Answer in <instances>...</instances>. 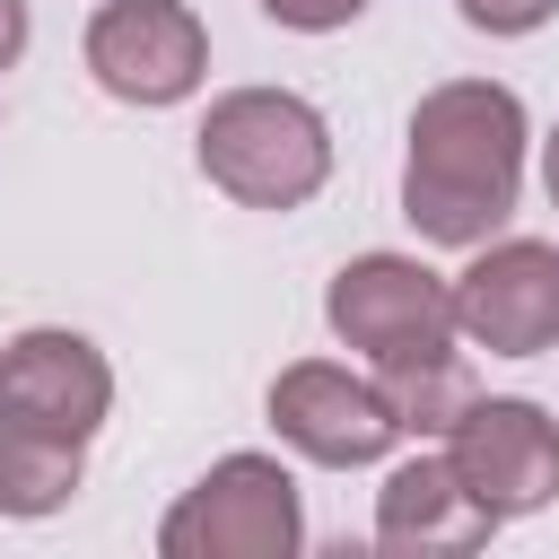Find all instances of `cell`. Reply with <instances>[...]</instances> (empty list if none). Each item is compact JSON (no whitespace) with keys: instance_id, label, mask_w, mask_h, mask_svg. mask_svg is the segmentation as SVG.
Wrapping results in <instances>:
<instances>
[{"instance_id":"obj_1","label":"cell","mask_w":559,"mask_h":559,"mask_svg":"<svg viewBox=\"0 0 559 559\" xmlns=\"http://www.w3.org/2000/svg\"><path fill=\"white\" fill-rule=\"evenodd\" d=\"M524 96L498 79H437L411 105V148H402V218L428 245H489L515 218L524 192Z\"/></svg>"},{"instance_id":"obj_2","label":"cell","mask_w":559,"mask_h":559,"mask_svg":"<svg viewBox=\"0 0 559 559\" xmlns=\"http://www.w3.org/2000/svg\"><path fill=\"white\" fill-rule=\"evenodd\" d=\"M192 157L236 210H306L332 183V122L297 87H227L210 96Z\"/></svg>"},{"instance_id":"obj_3","label":"cell","mask_w":559,"mask_h":559,"mask_svg":"<svg viewBox=\"0 0 559 559\" xmlns=\"http://www.w3.org/2000/svg\"><path fill=\"white\" fill-rule=\"evenodd\" d=\"M166 559H297L306 550V498L280 454H218L166 515Z\"/></svg>"},{"instance_id":"obj_4","label":"cell","mask_w":559,"mask_h":559,"mask_svg":"<svg viewBox=\"0 0 559 559\" xmlns=\"http://www.w3.org/2000/svg\"><path fill=\"white\" fill-rule=\"evenodd\" d=\"M323 323L367 367H393V358H419V349L454 341V280L428 271L419 253H358V262L332 271Z\"/></svg>"},{"instance_id":"obj_5","label":"cell","mask_w":559,"mask_h":559,"mask_svg":"<svg viewBox=\"0 0 559 559\" xmlns=\"http://www.w3.org/2000/svg\"><path fill=\"white\" fill-rule=\"evenodd\" d=\"M87 79L114 105H183L210 79V26L192 17V0H105L79 35Z\"/></svg>"},{"instance_id":"obj_6","label":"cell","mask_w":559,"mask_h":559,"mask_svg":"<svg viewBox=\"0 0 559 559\" xmlns=\"http://www.w3.org/2000/svg\"><path fill=\"white\" fill-rule=\"evenodd\" d=\"M262 411H271L280 445L306 454V463H323V472H367V463H384V454L402 445V419H393L384 384L358 376V367H341V358H297V367H280Z\"/></svg>"},{"instance_id":"obj_7","label":"cell","mask_w":559,"mask_h":559,"mask_svg":"<svg viewBox=\"0 0 559 559\" xmlns=\"http://www.w3.org/2000/svg\"><path fill=\"white\" fill-rule=\"evenodd\" d=\"M445 463L498 524L542 515L559 498V419L524 393H472V411L445 428Z\"/></svg>"},{"instance_id":"obj_8","label":"cell","mask_w":559,"mask_h":559,"mask_svg":"<svg viewBox=\"0 0 559 559\" xmlns=\"http://www.w3.org/2000/svg\"><path fill=\"white\" fill-rule=\"evenodd\" d=\"M454 332L489 358L559 349V245H542V236L472 245V271L454 280Z\"/></svg>"},{"instance_id":"obj_9","label":"cell","mask_w":559,"mask_h":559,"mask_svg":"<svg viewBox=\"0 0 559 559\" xmlns=\"http://www.w3.org/2000/svg\"><path fill=\"white\" fill-rule=\"evenodd\" d=\"M0 411L35 419V428H70L96 437L114 411V367L87 332L70 323H26L17 341H0Z\"/></svg>"},{"instance_id":"obj_10","label":"cell","mask_w":559,"mask_h":559,"mask_svg":"<svg viewBox=\"0 0 559 559\" xmlns=\"http://www.w3.org/2000/svg\"><path fill=\"white\" fill-rule=\"evenodd\" d=\"M498 533V515L454 480L445 445H419L411 463L384 472L376 489V550H402V559H454V550H480Z\"/></svg>"},{"instance_id":"obj_11","label":"cell","mask_w":559,"mask_h":559,"mask_svg":"<svg viewBox=\"0 0 559 559\" xmlns=\"http://www.w3.org/2000/svg\"><path fill=\"white\" fill-rule=\"evenodd\" d=\"M79 480H87V437L0 411V515L44 524V515H61L79 498Z\"/></svg>"},{"instance_id":"obj_12","label":"cell","mask_w":559,"mask_h":559,"mask_svg":"<svg viewBox=\"0 0 559 559\" xmlns=\"http://www.w3.org/2000/svg\"><path fill=\"white\" fill-rule=\"evenodd\" d=\"M376 384H384V402H393L402 437H419V445H445V428L472 411V367L454 358V341H445V349H419V358L376 367Z\"/></svg>"},{"instance_id":"obj_13","label":"cell","mask_w":559,"mask_h":559,"mask_svg":"<svg viewBox=\"0 0 559 559\" xmlns=\"http://www.w3.org/2000/svg\"><path fill=\"white\" fill-rule=\"evenodd\" d=\"M454 9H463L472 35H533V26L559 17V0H454Z\"/></svg>"},{"instance_id":"obj_14","label":"cell","mask_w":559,"mask_h":559,"mask_svg":"<svg viewBox=\"0 0 559 559\" xmlns=\"http://www.w3.org/2000/svg\"><path fill=\"white\" fill-rule=\"evenodd\" d=\"M376 0H262V17L271 26H288V35H332V26H358Z\"/></svg>"},{"instance_id":"obj_15","label":"cell","mask_w":559,"mask_h":559,"mask_svg":"<svg viewBox=\"0 0 559 559\" xmlns=\"http://www.w3.org/2000/svg\"><path fill=\"white\" fill-rule=\"evenodd\" d=\"M26 52V0H0V70Z\"/></svg>"},{"instance_id":"obj_16","label":"cell","mask_w":559,"mask_h":559,"mask_svg":"<svg viewBox=\"0 0 559 559\" xmlns=\"http://www.w3.org/2000/svg\"><path fill=\"white\" fill-rule=\"evenodd\" d=\"M542 192H550V210H559V122H550V140H542Z\"/></svg>"}]
</instances>
